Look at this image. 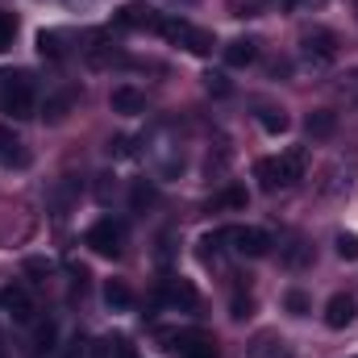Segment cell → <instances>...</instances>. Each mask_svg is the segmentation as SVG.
<instances>
[{
	"instance_id": "6da1fadb",
	"label": "cell",
	"mask_w": 358,
	"mask_h": 358,
	"mask_svg": "<svg viewBox=\"0 0 358 358\" xmlns=\"http://www.w3.org/2000/svg\"><path fill=\"white\" fill-rule=\"evenodd\" d=\"M255 176H259V183H263V192L300 183V179H304V150L292 146V150H283L279 159H263V163L255 167Z\"/></svg>"
},
{
	"instance_id": "7a4b0ae2",
	"label": "cell",
	"mask_w": 358,
	"mask_h": 358,
	"mask_svg": "<svg viewBox=\"0 0 358 358\" xmlns=\"http://www.w3.org/2000/svg\"><path fill=\"white\" fill-rule=\"evenodd\" d=\"M0 108L13 121L34 117V80H29V71H0Z\"/></svg>"
},
{
	"instance_id": "3957f363",
	"label": "cell",
	"mask_w": 358,
	"mask_h": 358,
	"mask_svg": "<svg viewBox=\"0 0 358 358\" xmlns=\"http://www.w3.org/2000/svg\"><path fill=\"white\" fill-rule=\"evenodd\" d=\"M159 34H163L167 42L183 46L187 55H208V50H213V34H208V29H196V25L183 21V17H163Z\"/></svg>"
},
{
	"instance_id": "277c9868",
	"label": "cell",
	"mask_w": 358,
	"mask_h": 358,
	"mask_svg": "<svg viewBox=\"0 0 358 358\" xmlns=\"http://www.w3.org/2000/svg\"><path fill=\"white\" fill-rule=\"evenodd\" d=\"M159 338L171 346L176 358H217V346L204 329H159Z\"/></svg>"
},
{
	"instance_id": "5b68a950",
	"label": "cell",
	"mask_w": 358,
	"mask_h": 358,
	"mask_svg": "<svg viewBox=\"0 0 358 358\" xmlns=\"http://www.w3.org/2000/svg\"><path fill=\"white\" fill-rule=\"evenodd\" d=\"M88 242L92 250L100 255V259H117L121 255V246H125V225L121 221H113V217H104V221H96L88 229Z\"/></svg>"
},
{
	"instance_id": "8992f818",
	"label": "cell",
	"mask_w": 358,
	"mask_h": 358,
	"mask_svg": "<svg viewBox=\"0 0 358 358\" xmlns=\"http://www.w3.org/2000/svg\"><path fill=\"white\" fill-rule=\"evenodd\" d=\"M358 183V163L355 159H338L329 171H325V179L317 183V192L325 196V200H338V196H350Z\"/></svg>"
},
{
	"instance_id": "52a82bcc",
	"label": "cell",
	"mask_w": 358,
	"mask_h": 358,
	"mask_svg": "<svg viewBox=\"0 0 358 358\" xmlns=\"http://www.w3.org/2000/svg\"><path fill=\"white\" fill-rule=\"evenodd\" d=\"M300 55H304L313 67L334 63V59H338V34H334V29H308V34L300 38Z\"/></svg>"
},
{
	"instance_id": "ba28073f",
	"label": "cell",
	"mask_w": 358,
	"mask_h": 358,
	"mask_svg": "<svg viewBox=\"0 0 358 358\" xmlns=\"http://www.w3.org/2000/svg\"><path fill=\"white\" fill-rule=\"evenodd\" d=\"M225 242H234V250L246 255V259H263V255H271V234L267 229H255V225L225 229Z\"/></svg>"
},
{
	"instance_id": "9c48e42d",
	"label": "cell",
	"mask_w": 358,
	"mask_h": 358,
	"mask_svg": "<svg viewBox=\"0 0 358 358\" xmlns=\"http://www.w3.org/2000/svg\"><path fill=\"white\" fill-rule=\"evenodd\" d=\"M159 296H163L171 308H179V313H196V308H200V292H196V283H192V279H183V275L163 279Z\"/></svg>"
},
{
	"instance_id": "30bf717a",
	"label": "cell",
	"mask_w": 358,
	"mask_h": 358,
	"mask_svg": "<svg viewBox=\"0 0 358 358\" xmlns=\"http://www.w3.org/2000/svg\"><path fill=\"white\" fill-rule=\"evenodd\" d=\"M117 25H121V29H155V34H159L163 13L150 8L146 0H134V4H121V8H117Z\"/></svg>"
},
{
	"instance_id": "8fae6325",
	"label": "cell",
	"mask_w": 358,
	"mask_h": 358,
	"mask_svg": "<svg viewBox=\"0 0 358 358\" xmlns=\"http://www.w3.org/2000/svg\"><path fill=\"white\" fill-rule=\"evenodd\" d=\"M76 100H80V88H76V84H63V88H55L46 100H42V117H46L50 125H59V121H67V117H71Z\"/></svg>"
},
{
	"instance_id": "7c38bea8",
	"label": "cell",
	"mask_w": 358,
	"mask_h": 358,
	"mask_svg": "<svg viewBox=\"0 0 358 358\" xmlns=\"http://www.w3.org/2000/svg\"><path fill=\"white\" fill-rule=\"evenodd\" d=\"M0 304H4V313H8L13 321H21V325H29V321H34V313H38V308H34V300H29V292H25V287H17V283L0 292Z\"/></svg>"
},
{
	"instance_id": "4fadbf2b",
	"label": "cell",
	"mask_w": 358,
	"mask_h": 358,
	"mask_svg": "<svg viewBox=\"0 0 358 358\" xmlns=\"http://www.w3.org/2000/svg\"><path fill=\"white\" fill-rule=\"evenodd\" d=\"M355 317H358L355 296H346V292L329 296V304H325V325L329 329H346V325H355Z\"/></svg>"
},
{
	"instance_id": "5bb4252c",
	"label": "cell",
	"mask_w": 358,
	"mask_h": 358,
	"mask_svg": "<svg viewBox=\"0 0 358 358\" xmlns=\"http://www.w3.org/2000/svg\"><path fill=\"white\" fill-rule=\"evenodd\" d=\"M108 108L121 113V117H138V113L146 108V96H142L138 88H129V84H121V88L108 92Z\"/></svg>"
},
{
	"instance_id": "9a60e30c",
	"label": "cell",
	"mask_w": 358,
	"mask_h": 358,
	"mask_svg": "<svg viewBox=\"0 0 358 358\" xmlns=\"http://www.w3.org/2000/svg\"><path fill=\"white\" fill-rule=\"evenodd\" d=\"M250 358H292V346L279 334H259L250 342Z\"/></svg>"
},
{
	"instance_id": "2e32d148",
	"label": "cell",
	"mask_w": 358,
	"mask_h": 358,
	"mask_svg": "<svg viewBox=\"0 0 358 358\" xmlns=\"http://www.w3.org/2000/svg\"><path fill=\"white\" fill-rule=\"evenodd\" d=\"M0 163H4V167H25V150H21V138H17L8 125H0Z\"/></svg>"
},
{
	"instance_id": "e0dca14e",
	"label": "cell",
	"mask_w": 358,
	"mask_h": 358,
	"mask_svg": "<svg viewBox=\"0 0 358 358\" xmlns=\"http://www.w3.org/2000/svg\"><path fill=\"white\" fill-rule=\"evenodd\" d=\"M38 55L50 59V63H59V59L67 55V34H59V29H42V34H38Z\"/></svg>"
},
{
	"instance_id": "ac0fdd59",
	"label": "cell",
	"mask_w": 358,
	"mask_h": 358,
	"mask_svg": "<svg viewBox=\"0 0 358 358\" xmlns=\"http://www.w3.org/2000/svg\"><path fill=\"white\" fill-rule=\"evenodd\" d=\"M255 59H259V42H250V38H238V42L225 46V63L229 67H250Z\"/></svg>"
},
{
	"instance_id": "d6986e66",
	"label": "cell",
	"mask_w": 358,
	"mask_h": 358,
	"mask_svg": "<svg viewBox=\"0 0 358 358\" xmlns=\"http://www.w3.org/2000/svg\"><path fill=\"white\" fill-rule=\"evenodd\" d=\"M304 129H308V138H329V134L338 129V113H329V108H313V113L304 117Z\"/></svg>"
},
{
	"instance_id": "ffe728a7",
	"label": "cell",
	"mask_w": 358,
	"mask_h": 358,
	"mask_svg": "<svg viewBox=\"0 0 358 358\" xmlns=\"http://www.w3.org/2000/svg\"><path fill=\"white\" fill-rule=\"evenodd\" d=\"M104 304H108V308H117V313H125V308L134 304L129 283H125V279H108V283H104Z\"/></svg>"
},
{
	"instance_id": "44dd1931",
	"label": "cell",
	"mask_w": 358,
	"mask_h": 358,
	"mask_svg": "<svg viewBox=\"0 0 358 358\" xmlns=\"http://www.w3.org/2000/svg\"><path fill=\"white\" fill-rule=\"evenodd\" d=\"M55 342H59V325H55V321H42V325L34 329V358H46L55 350Z\"/></svg>"
},
{
	"instance_id": "7402d4cb",
	"label": "cell",
	"mask_w": 358,
	"mask_h": 358,
	"mask_svg": "<svg viewBox=\"0 0 358 358\" xmlns=\"http://www.w3.org/2000/svg\"><path fill=\"white\" fill-rule=\"evenodd\" d=\"M155 200H159V187H155L150 179H138V183H134V192H129V204H134V213H146Z\"/></svg>"
},
{
	"instance_id": "603a6c76",
	"label": "cell",
	"mask_w": 358,
	"mask_h": 358,
	"mask_svg": "<svg viewBox=\"0 0 358 358\" xmlns=\"http://www.w3.org/2000/svg\"><path fill=\"white\" fill-rule=\"evenodd\" d=\"M88 63L92 67H108V63H117V50L108 46V38H96L88 46Z\"/></svg>"
},
{
	"instance_id": "cb8c5ba5",
	"label": "cell",
	"mask_w": 358,
	"mask_h": 358,
	"mask_svg": "<svg viewBox=\"0 0 358 358\" xmlns=\"http://www.w3.org/2000/svg\"><path fill=\"white\" fill-rule=\"evenodd\" d=\"M283 308H287L292 317H308V308H313V304H308V296H304L300 287H292V292L283 296Z\"/></svg>"
},
{
	"instance_id": "d4e9b609",
	"label": "cell",
	"mask_w": 358,
	"mask_h": 358,
	"mask_svg": "<svg viewBox=\"0 0 358 358\" xmlns=\"http://www.w3.org/2000/svg\"><path fill=\"white\" fill-rule=\"evenodd\" d=\"M259 125H263L267 134H283V129H287V117H283L279 108H263V113H259Z\"/></svg>"
},
{
	"instance_id": "484cf974",
	"label": "cell",
	"mask_w": 358,
	"mask_h": 358,
	"mask_svg": "<svg viewBox=\"0 0 358 358\" xmlns=\"http://www.w3.org/2000/svg\"><path fill=\"white\" fill-rule=\"evenodd\" d=\"M229 317H234V321H246V317H255V300L238 292V296L229 300Z\"/></svg>"
},
{
	"instance_id": "4316f807",
	"label": "cell",
	"mask_w": 358,
	"mask_h": 358,
	"mask_svg": "<svg viewBox=\"0 0 358 358\" xmlns=\"http://www.w3.org/2000/svg\"><path fill=\"white\" fill-rule=\"evenodd\" d=\"M13 38H17V17L13 13H0V55L13 46Z\"/></svg>"
},
{
	"instance_id": "83f0119b",
	"label": "cell",
	"mask_w": 358,
	"mask_h": 358,
	"mask_svg": "<svg viewBox=\"0 0 358 358\" xmlns=\"http://www.w3.org/2000/svg\"><path fill=\"white\" fill-rule=\"evenodd\" d=\"M338 259L358 263V234H338Z\"/></svg>"
},
{
	"instance_id": "f1b7e54d",
	"label": "cell",
	"mask_w": 358,
	"mask_h": 358,
	"mask_svg": "<svg viewBox=\"0 0 358 358\" xmlns=\"http://www.w3.org/2000/svg\"><path fill=\"white\" fill-rule=\"evenodd\" d=\"M217 204H221V208H246V187H225V192L217 196Z\"/></svg>"
},
{
	"instance_id": "f546056e",
	"label": "cell",
	"mask_w": 358,
	"mask_h": 358,
	"mask_svg": "<svg viewBox=\"0 0 358 358\" xmlns=\"http://www.w3.org/2000/svg\"><path fill=\"white\" fill-rule=\"evenodd\" d=\"M304 263H313V250H308L304 242H296V246L287 250V267H304Z\"/></svg>"
},
{
	"instance_id": "4dcf8cb0",
	"label": "cell",
	"mask_w": 358,
	"mask_h": 358,
	"mask_svg": "<svg viewBox=\"0 0 358 358\" xmlns=\"http://www.w3.org/2000/svg\"><path fill=\"white\" fill-rule=\"evenodd\" d=\"M204 88L213 92V96H225V92H229V80H225V76H208V80H204Z\"/></svg>"
},
{
	"instance_id": "1f68e13d",
	"label": "cell",
	"mask_w": 358,
	"mask_h": 358,
	"mask_svg": "<svg viewBox=\"0 0 358 358\" xmlns=\"http://www.w3.org/2000/svg\"><path fill=\"white\" fill-rule=\"evenodd\" d=\"M108 155H117V159H125V155H134V146H129V138H113V142H108Z\"/></svg>"
},
{
	"instance_id": "d6a6232c",
	"label": "cell",
	"mask_w": 358,
	"mask_h": 358,
	"mask_svg": "<svg viewBox=\"0 0 358 358\" xmlns=\"http://www.w3.org/2000/svg\"><path fill=\"white\" fill-rule=\"evenodd\" d=\"M25 275L42 279V275H50V263H46V259H29V263H25Z\"/></svg>"
},
{
	"instance_id": "836d02e7",
	"label": "cell",
	"mask_w": 358,
	"mask_h": 358,
	"mask_svg": "<svg viewBox=\"0 0 358 358\" xmlns=\"http://www.w3.org/2000/svg\"><path fill=\"white\" fill-rule=\"evenodd\" d=\"M321 4H325V0H283V8H292V13H296V8H321Z\"/></svg>"
},
{
	"instance_id": "e575fe53",
	"label": "cell",
	"mask_w": 358,
	"mask_h": 358,
	"mask_svg": "<svg viewBox=\"0 0 358 358\" xmlns=\"http://www.w3.org/2000/svg\"><path fill=\"white\" fill-rule=\"evenodd\" d=\"M342 92H346V96H358V71H350V76H346V84H342Z\"/></svg>"
},
{
	"instance_id": "d590c367",
	"label": "cell",
	"mask_w": 358,
	"mask_h": 358,
	"mask_svg": "<svg viewBox=\"0 0 358 358\" xmlns=\"http://www.w3.org/2000/svg\"><path fill=\"white\" fill-rule=\"evenodd\" d=\"M355 358H358V355H355Z\"/></svg>"
}]
</instances>
